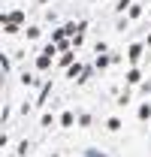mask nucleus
Wrapping results in <instances>:
<instances>
[{
  "label": "nucleus",
  "instance_id": "f257e3e1",
  "mask_svg": "<svg viewBox=\"0 0 151 157\" xmlns=\"http://www.w3.org/2000/svg\"><path fill=\"white\" fill-rule=\"evenodd\" d=\"M142 52H145V42H133L130 48H127V60H130L133 67L139 63V58H142Z\"/></svg>",
  "mask_w": 151,
  "mask_h": 157
},
{
  "label": "nucleus",
  "instance_id": "f03ea898",
  "mask_svg": "<svg viewBox=\"0 0 151 157\" xmlns=\"http://www.w3.org/2000/svg\"><path fill=\"white\" fill-rule=\"evenodd\" d=\"M124 82H127V85H142V70H139V67H130L127 76H124Z\"/></svg>",
  "mask_w": 151,
  "mask_h": 157
},
{
  "label": "nucleus",
  "instance_id": "393cba45",
  "mask_svg": "<svg viewBox=\"0 0 151 157\" xmlns=\"http://www.w3.org/2000/svg\"><path fill=\"white\" fill-rule=\"evenodd\" d=\"M145 45H151V33H148V42H145Z\"/></svg>",
  "mask_w": 151,
  "mask_h": 157
},
{
  "label": "nucleus",
  "instance_id": "2eb2a0df",
  "mask_svg": "<svg viewBox=\"0 0 151 157\" xmlns=\"http://www.w3.org/2000/svg\"><path fill=\"white\" fill-rule=\"evenodd\" d=\"M73 112H64V115H60V127H73Z\"/></svg>",
  "mask_w": 151,
  "mask_h": 157
},
{
  "label": "nucleus",
  "instance_id": "ddd939ff",
  "mask_svg": "<svg viewBox=\"0 0 151 157\" xmlns=\"http://www.w3.org/2000/svg\"><path fill=\"white\" fill-rule=\"evenodd\" d=\"M3 33L15 36V33H21V24H3Z\"/></svg>",
  "mask_w": 151,
  "mask_h": 157
},
{
  "label": "nucleus",
  "instance_id": "0eeeda50",
  "mask_svg": "<svg viewBox=\"0 0 151 157\" xmlns=\"http://www.w3.org/2000/svg\"><path fill=\"white\" fill-rule=\"evenodd\" d=\"M67 76H70V78H76V82H79V78L85 76V67H82V63H73V67L67 70Z\"/></svg>",
  "mask_w": 151,
  "mask_h": 157
},
{
  "label": "nucleus",
  "instance_id": "39448f33",
  "mask_svg": "<svg viewBox=\"0 0 151 157\" xmlns=\"http://www.w3.org/2000/svg\"><path fill=\"white\" fill-rule=\"evenodd\" d=\"M136 118L145 124V121H151V103H139V109H136Z\"/></svg>",
  "mask_w": 151,
  "mask_h": 157
},
{
  "label": "nucleus",
  "instance_id": "dca6fc26",
  "mask_svg": "<svg viewBox=\"0 0 151 157\" xmlns=\"http://www.w3.org/2000/svg\"><path fill=\"white\" fill-rule=\"evenodd\" d=\"M21 85H24V88H33V85H37V78L30 76V73H24V76H21Z\"/></svg>",
  "mask_w": 151,
  "mask_h": 157
},
{
  "label": "nucleus",
  "instance_id": "423d86ee",
  "mask_svg": "<svg viewBox=\"0 0 151 157\" xmlns=\"http://www.w3.org/2000/svg\"><path fill=\"white\" fill-rule=\"evenodd\" d=\"M48 67H52V55H42V52H39V58H37V70H39V73H45Z\"/></svg>",
  "mask_w": 151,
  "mask_h": 157
},
{
  "label": "nucleus",
  "instance_id": "a878e982",
  "mask_svg": "<svg viewBox=\"0 0 151 157\" xmlns=\"http://www.w3.org/2000/svg\"><path fill=\"white\" fill-rule=\"evenodd\" d=\"M148 15H151V9H148Z\"/></svg>",
  "mask_w": 151,
  "mask_h": 157
},
{
  "label": "nucleus",
  "instance_id": "4468645a",
  "mask_svg": "<svg viewBox=\"0 0 151 157\" xmlns=\"http://www.w3.org/2000/svg\"><path fill=\"white\" fill-rule=\"evenodd\" d=\"M94 70H97V67H85V76L79 78V85H85V82H91V78H94Z\"/></svg>",
  "mask_w": 151,
  "mask_h": 157
},
{
  "label": "nucleus",
  "instance_id": "f8f14e48",
  "mask_svg": "<svg viewBox=\"0 0 151 157\" xmlns=\"http://www.w3.org/2000/svg\"><path fill=\"white\" fill-rule=\"evenodd\" d=\"M130 6H133V0H115V12H124Z\"/></svg>",
  "mask_w": 151,
  "mask_h": 157
},
{
  "label": "nucleus",
  "instance_id": "412c9836",
  "mask_svg": "<svg viewBox=\"0 0 151 157\" xmlns=\"http://www.w3.org/2000/svg\"><path fill=\"white\" fill-rule=\"evenodd\" d=\"M0 67H3V73H9V70H12V60H9V58H3V60H0Z\"/></svg>",
  "mask_w": 151,
  "mask_h": 157
},
{
  "label": "nucleus",
  "instance_id": "f3484780",
  "mask_svg": "<svg viewBox=\"0 0 151 157\" xmlns=\"http://www.w3.org/2000/svg\"><path fill=\"white\" fill-rule=\"evenodd\" d=\"M24 33H27V39H39V33H42V30H39L37 24H33V27H27V30H24Z\"/></svg>",
  "mask_w": 151,
  "mask_h": 157
},
{
  "label": "nucleus",
  "instance_id": "b1692460",
  "mask_svg": "<svg viewBox=\"0 0 151 157\" xmlns=\"http://www.w3.org/2000/svg\"><path fill=\"white\" fill-rule=\"evenodd\" d=\"M45 3H48V0H39V6H45Z\"/></svg>",
  "mask_w": 151,
  "mask_h": 157
},
{
  "label": "nucleus",
  "instance_id": "1a4fd4ad",
  "mask_svg": "<svg viewBox=\"0 0 151 157\" xmlns=\"http://www.w3.org/2000/svg\"><path fill=\"white\" fill-rule=\"evenodd\" d=\"M109 63H112V58H109V55H97V60H94V67H97V70H106Z\"/></svg>",
  "mask_w": 151,
  "mask_h": 157
},
{
  "label": "nucleus",
  "instance_id": "a211bd4d",
  "mask_svg": "<svg viewBox=\"0 0 151 157\" xmlns=\"http://www.w3.org/2000/svg\"><path fill=\"white\" fill-rule=\"evenodd\" d=\"M79 124H82V127H91V115H88V112H82V115H79Z\"/></svg>",
  "mask_w": 151,
  "mask_h": 157
},
{
  "label": "nucleus",
  "instance_id": "4be33fe9",
  "mask_svg": "<svg viewBox=\"0 0 151 157\" xmlns=\"http://www.w3.org/2000/svg\"><path fill=\"white\" fill-rule=\"evenodd\" d=\"M139 91H142V94H151V82H142V85H139Z\"/></svg>",
  "mask_w": 151,
  "mask_h": 157
},
{
  "label": "nucleus",
  "instance_id": "5701e85b",
  "mask_svg": "<svg viewBox=\"0 0 151 157\" xmlns=\"http://www.w3.org/2000/svg\"><path fill=\"white\" fill-rule=\"evenodd\" d=\"M88 157H106L103 151H97V148H88Z\"/></svg>",
  "mask_w": 151,
  "mask_h": 157
},
{
  "label": "nucleus",
  "instance_id": "aec40b11",
  "mask_svg": "<svg viewBox=\"0 0 151 157\" xmlns=\"http://www.w3.org/2000/svg\"><path fill=\"white\" fill-rule=\"evenodd\" d=\"M27 151H30V142H18V154L24 157V154H27Z\"/></svg>",
  "mask_w": 151,
  "mask_h": 157
},
{
  "label": "nucleus",
  "instance_id": "9b49d317",
  "mask_svg": "<svg viewBox=\"0 0 151 157\" xmlns=\"http://www.w3.org/2000/svg\"><path fill=\"white\" fill-rule=\"evenodd\" d=\"M106 130H109V133H118V130H121V118H109V121H106Z\"/></svg>",
  "mask_w": 151,
  "mask_h": 157
},
{
  "label": "nucleus",
  "instance_id": "20e7f679",
  "mask_svg": "<svg viewBox=\"0 0 151 157\" xmlns=\"http://www.w3.org/2000/svg\"><path fill=\"white\" fill-rule=\"evenodd\" d=\"M21 21H24V12L21 9H12V12L3 15V24H21Z\"/></svg>",
  "mask_w": 151,
  "mask_h": 157
},
{
  "label": "nucleus",
  "instance_id": "6ab92c4d",
  "mask_svg": "<svg viewBox=\"0 0 151 157\" xmlns=\"http://www.w3.org/2000/svg\"><path fill=\"white\" fill-rule=\"evenodd\" d=\"M127 103H130V91H124V94L118 97V106H127Z\"/></svg>",
  "mask_w": 151,
  "mask_h": 157
},
{
  "label": "nucleus",
  "instance_id": "7ed1b4c3",
  "mask_svg": "<svg viewBox=\"0 0 151 157\" xmlns=\"http://www.w3.org/2000/svg\"><path fill=\"white\" fill-rule=\"evenodd\" d=\"M73 60H76V48H73V52H60V58H57V67L70 70V67H73Z\"/></svg>",
  "mask_w": 151,
  "mask_h": 157
},
{
  "label": "nucleus",
  "instance_id": "9d476101",
  "mask_svg": "<svg viewBox=\"0 0 151 157\" xmlns=\"http://www.w3.org/2000/svg\"><path fill=\"white\" fill-rule=\"evenodd\" d=\"M48 94H52V82H45V85H42V91H39V106H42V103H45V100H48Z\"/></svg>",
  "mask_w": 151,
  "mask_h": 157
},
{
  "label": "nucleus",
  "instance_id": "6e6552de",
  "mask_svg": "<svg viewBox=\"0 0 151 157\" xmlns=\"http://www.w3.org/2000/svg\"><path fill=\"white\" fill-rule=\"evenodd\" d=\"M127 18L136 21V18H142V3H133L130 9H127Z\"/></svg>",
  "mask_w": 151,
  "mask_h": 157
}]
</instances>
